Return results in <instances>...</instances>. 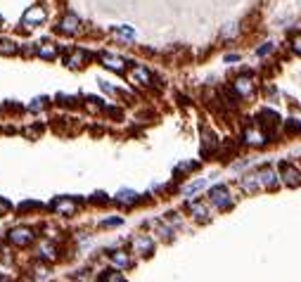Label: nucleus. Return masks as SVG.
Masks as SVG:
<instances>
[{"mask_svg": "<svg viewBox=\"0 0 301 282\" xmlns=\"http://www.w3.org/2000/svg\"><path fill=\"white\" fill-rule=\"evenodd\" d=\"M88 55L83 53V50H74V55L71 57H67V67H71V69H79L83 64V59H85Z\"/></svg>", "mask_w": 301, "mask_h": 282, "instance_id": "nucleus-16", "label": "nucleus"}, {"mask_svg": "<svg viewBox=\"0 0 301 282\" xmlns=\"http://www.w3.org/2000/svg\"><path fill=\"white\" fill-rule=\"evenodd\" d=\"M204 185H206V180H194V183H190V185L183 190V192H185V195H192V192H199Z\"/></svg>", "mask_w": 301, "mask_h": 282, "instance_id": "nucleus-24", "label": "nucleus"}, {"mask_svg": "<svg viewBox=\"0 0 301 282\" xmlns=\"http://www.w3.org/2000/svg\"><path fill=\"white\" fill-rule=\"evenodd\" d=\"M211 201L219 206V209H230L233 206V197H230V190L225 188V185H216V188H211Z\"/></svg>", "mask_w": 301, "mask_h": 282, "instance_id": "nucleus-4", "label": "nucleus"}, {"mask_svg": "<svg viewBox=\"0 0 301 282\" xmlns=\"http://www.w3.org/2000/svg\"><path fill=\"white\" fill-rule=\"evenodd\" d=\"M0 27H2V19H0Z\"/></svg>", "mask_w": 301, "mask_h": 282, "instance_id": "nucleus-32", "label": "nucleus"}, {"mask_svg": "<svg viewBox=\"0 0 301 282\" xmlns=\"http://www.w3.org/2000/svg\"><path fill=\"white\" fill-rule=\"evenodd\" d=\"M55 211L57 214H62V216H71V214H76V201H71L67 199V197H59V199H55Z\"/></svg>", "mask_w": 301, "mask_h": 282, "instance_id": "nucleus-12", "label": "nucleus"}, {"mask_svg": "<svg viewBox=\"0 0 301 282\" xmlns=\"http://www.w3.org/2000/svg\"><path fill=\"white\" fill-rule=\"evenodd\" d=\"M277 169H280V178H282V183H285L287 188H299L301 185V171L297 166H292L287 161H280Z\"/></svg>", "mask_w": 301, "mask_h": 282, "instance_id": "nucleus-1", "label": "nucleus"}, {"mask_svg": "<svg viewBox=\"0 0 301 282\" xmlns=\"http://www.w3.org/2000/svg\"><path fill=\"white\" fill-rule=\"evenodd\" d=\"M114 33H116V36H121V38H126V40H133V38H136V31H133V28H128V27L114 28Z\"/></svg>", "mask_w": 301, "mask_h": 282, "instance_id": "nucleus-23", "label": "nucleus"}, {"mask_svg": "<svg viewBox=\"0 0 301 282\" xmlns=\"http://www.w3.org/2000/svg\"><path fill=\"white\" fill-rule=\"evenodd\" d=\"M7 240L12 242V244H17V247H27V244L33 242V232L28 228H14V230H10Z\"/></svg>", "mask_w": 301, "mask_h": 282, "instance_id": "nucleus-7", "label": "nucleus"}, {"mask_svg": "<svg viewBox=\"0 0 301 282\" xmlns=\"http://www.w3.org/2000/svg\"><path fill=\"white\" fill-rule=\"evenodd\" d=\"M17 53V43L12 40H0V55H14Z\"/></svg>", "mask_w": 301, "mask_h": 282, "instance_id": "nucleus-21", "label": "nucleus"}, {"mask_svg": "<svg viewBox=\"0 0 301 282\" xmlns=\"http://www.w3.org/2000/svg\"><path fill=\"white\" fill-rule=\"evenodd\" d=\"M10 201H5V199H0V214H10Z\"/></svg>", "mask_w": 301, "mask_h": 282, "instance_id": "nucleus-29", "label": "nucleus"}, {"mask_svg": "<svg viewBox=\"0 0 301 282\" xmlns=\"http://www.w3.org/2000/svg\"><path fill=\"white\" fill-rule=\"evenodd\" d=\"M116 201H119V204H133V201H137V195L131 192V190H123V192H119Z\"/></svg>", "mask_w": 301, "mask_h": 282, "instance_id": "nucleus-20", "label": "nucleus"}, {"mask_svg": "<svg viewBox=\"0 0 301 282\" xmlns=\"http://www.w3.org/2000/svg\"><path fill=\"white\" fill-rule=\"evenodd\" d=\"M190 211H192V216H194L197 221H202V223H206V221H209V209H206L204 204H199V201H192V204H190Z\"/></svg>", "mask_w": 301, "mask_h": 282, "instance_id": "nucleus-15", "label": "nucleus"}, {"mask_svg": "<svg viewBox=\"0 0 301 282\" xmlns=\"http://www.w3.org/2000/svg\"><path fill=\"white\" fill-rule=\"evenodd\" d=\"M242 188H245L246 192H256V190H261L259 178H256V175H246V178H242Z\"/></svg>", "mask_w": 301, "mask_h": 282, "instance_id": "nucleus-18", "label": "nucleus"}, {"mask_svg": "<svg viewBox=\"0 0 301 282\" xmlns=\"http://www.w3.org/2000/svg\"><path fill=\"white\" fill-rule=\"evenodd\" d=\"M237 59H240V55H225V62H228V64H235Z\"/></svg>", "mask_w": 301, "mask_h": 282, "instance_id": "nucleus-30", "label": "nucleus"}, {"mask_svg": "<svg viewBox=\"0 0 301 282\" xmlns=\"http://www.w3.org/2000/svg\"><path fill=\"white\" fill-rule=\"evenodd\" d=\"M102 282H126V278H123L119 270H109V273L102 275Z\"/></svg>", "mask_w": 301, "mask_h": 282, "instance_id": "nucleus-22", "label": "nucleus"}, {"mask_svg": "<svg viewBox=\"0 0 301 282\" xmlns=\"http://www.w3.org/2000/svg\"><path fill=\"white\" fill-rule=\"evenodd\" d=\"M79 28H81V22H79V17H76V14H64V17H62L59 31H64V33H69V36H74V33H79Z\"/></svg>", "mask_w": 301, "mask_h": 282, "instance_id": "nucleus-10", "label": "nucleus"}, {"mask_svg": "<svg viewBox=\"0 0 301 282\" xmlns=\"http://www.w3.org/2000/svg\"><path fill=\"white\" fill-rule=\"evenodd\" d=\"M233 90H235V95L237 97H251L254 95V81L249 79V76H237L235 79V83H233Z\"/></svg>", "mask_w": 301, "mask_h": 282, "instance_id": "nucleus-6", "label": "nucleus"}, {"mask_svg": "<svg viewBox=\"0 0 301 282\" xmlns=\"http://www.w3.org/2000/svg\"><path fill=\"white\" fill-rule=\"evenodd\" d=\"M133 247H136L140 254H152V249H154V242H152L150 237H145V235H142V237H136V240H133Z\"/></svg>", "mask_w": 301, "mask_h": 282, "instance_id": "nucleus-14", "label": "nucleus"}, {"mask_svg": "<svg viewBox=\"0 0 301 282\" xmlns=\"http://www.w3.org/2000/svg\"><path fill=\"white\" fill-rule=\"evenodd\" d=\"M259 126H261V128H263V131H266L268 135H273V133H275V128L280 126V116L275 114L273 109H263V112L259 114Z\"/></svg>", "mask_w": 301, "mask_h": 282, "instance_id": "nucleus-5", "label": "nucleus"}, {"mask_svg": "<svg viewBox=\"0 0 301 282\" xmlns=\"http://www.w3.org/2000/svg\"><path fill=\"white\" fill-rule=\"evenodd\" d=\"M131 81L137 83V85H152V74L145 67L136 64V67L131 69Z\"/></svg>", "mask_w": 301, "mask_h": 282, "instance_id": "nucleus-9", "label": "nucleus"}, {"mask_svg": "<svg viewBox=\"0 0 301 282\" xmlns=\"http://www.w3.org/2000/svg\"><path fill=\"white\" fill-rule=\"evenodd\" d=\"M235 33H237V27H235V24H230V27H225V28H223V38H228V36L233 38Z\"/></svg>", "mask_w": 301, "mask_h": 282, "instance_id": "nucleus-28", "label": "nucleus"}, {"mask_svg": "<svg viewBox=\"0 0 301 282\" xmlns=\"http://www.w3.org/2000/svg\"><path fill=\"white\" fill-rule=\"evenodd\" d=\"M121 223V218H109V221H105L102 226H119Z\"/></svg>", "mask_w": 301, "mask_h": 282, "instance_id": "nucleus-31", "label": "nucleus"}, {"mask_svg": "<svg viewBox=\"0 0 301 282\" xmlns=\"http://www.w3.org/2000/svg\"><path fill=\"white\" fill-rule=\"evenodd\" d=\"M292 50H294V55H299L301 57V33L292 36Z\"/></svg>", "mask_w": 301, "mask_h": 282, "instance_id": "nucleus-26", "label": "nucleus"}, {"mask_svg": "<svg viewBox=\"0 0 301 282\" xmlns=\"http://www.w3.org/2000/svg\"><path fill=\"white\" fill-rule=\"evenodd\" d=\"M245 142L251 145V147H263V145L268 142V133L261 128L259 123H256V126H249L245 131Z\"/></svg>", "mask_w": 301, "mask_h": 282, "instance_id": "nucleus-3", "label": "nucleus"}, {"mask_svg": "<svg viewBox=\"0 0 301 282\" xmlns=\"http://www.w3.org/2000/svg\"><path fill=\"white\" fill-rule=\"evenodd\" d=\"M256 178H259L261 190H275L277 188V175H275L271 169H261L259 173H256Z\"/></svg>", "mask_w": 301, "mask_h": 282, "instance_id": "nucleus-8", "label": "nucleus"}, {"mask_svg": "<svg viewBox=\"0 0 301 282\" xmlns=\"http://www.w3.org/2000/svg\"><path fill=\"white\" fill-rule=\"evenodd\" d=\"M271 53H273V43H266V45H261L259 50H256L259 57H266V55H271Z\"/></svg>", "mask_w": 301, "mask_h": 282, "instance_id": "nucleus-27", "label": "nucleus"}, {"mask_svg": "<svg viewBox=\"0 0 301 282\" xmlns=\"http://www.w3.org/2000/svg\"><path fill=\"white\" fill-rule=\"evenodd\" d=\"M45 19H48L45 7H43V5H31L27 12H24V17H22V24H24V27H38Z\"/></svg>", "mask_w": 301, "mask_h": 282, "instance_id": "nucleus-2", "label": "nucleus"}, {"mask_svg": "<svg viewBox=\"0 0 301 282\" xmlns=\"http://www.w3.org/2000/svg\"><path fill=\"white\" fill-rule=\"evenodd\" d=\"M100 59H102V64H105V67L111 69V71H116V74H121L123 69H126V62H123L121 57H116V55H107V53H105Z\"/></svg>", "mask_w": 301, "mask_h": 282, "instance_id": "nucleus-11", "label": "nucleus"}, {"mask_svg": "<svg viewBox=\"0 0 301 282\" xmlns=\"http://www.w3.org/2000/svg\"><path fill=\"white\" fill-rule=\"evenodd\" d=\"M41 256H43V258H57L55 247H53V244H43V247H41Z\"/></svg>", "mask_w": 301, "mask_h": 282, "instance_id": "nucleus-25", "label": "nucleus"}, {"mask_svg": "<svg viewBox=\"0 0 301 282\" xmlns=\"http://www.w3.org/2000/svg\"><path fill=\"white\" fill-rule=\"evenodd\" d=\"M38 57H43V59H55V57H57V48L53 45V43H45V45H41V48H38Z\"/></svg>", "mask_w": 301, "mask_h": 282, "instance_id": "nucleus-17", "label": "nucleus"}, {"mask_svg": "<svg viewBox=\"0 0 301 282\" xmlns=\"http://www.w3.org/2000/svg\"><path fill=\"white\" fill-rule=\"evenodd\" d=\"M111 261H114L119 268H126V266H131V258H128V254H123V252H114V254H111Z\"/></svg>", "mask_w": 301, "mask_h": 282, "instance_id": "nucleus-19", "label": "nucleus"}, {"mask_svg": "<svg viewBox=\"0 0 301 282\" xmlns=\"http://www.w3.org/2000/svg\"><path fill=\"white\" fill-rule=\"evenodd\" d=\"M216 149H219V138H216V133L202 131V152L209 154V152H216Z\"/></svg>", "mask_w": 301, "mask_h": 282, "instance_id": "nucleus-13", "label": "nucleus"}]
</instances>
